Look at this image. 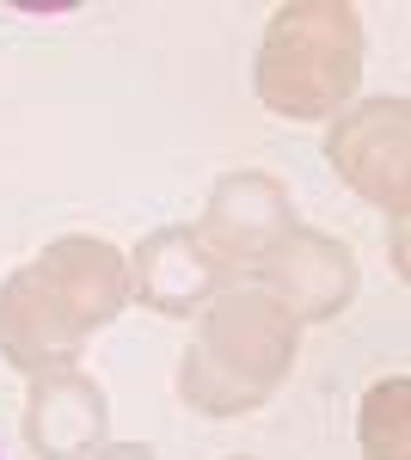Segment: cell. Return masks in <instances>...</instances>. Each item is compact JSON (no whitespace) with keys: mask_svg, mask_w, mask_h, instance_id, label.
Wrapping results in <instances>:
<instances>
[{"mask_svg":"<svg viewBox=\"0 0 411 460\" xmlns=\"http://www.w3.org/2000/svg\"><path fill=\"white\" fill-rule=\"evenodd\" d=\"M37 277L56 288L74 307V319L86 332H104L111 319L130 307V258L111 246V240H93V234H62L31 258Z\"/></svg>","mask_w":411,"mask_h":460,"instance_id":"9","label":"cell"},{"mask_svg":"<svg viewBox=\"0 0 411 460\" xmlns=\"http://www.w3.org/2000/svg\"><path fill=\"white\" fill-rule=\"evenodd\" d=\"M86 325L74 319V307L56 288L37 277V264H19L6 283H0V356L19 368V375H56L74 368L86 350Z\"/></svg>","mask_w":411,"mask_h":460,"instance_id":"6","label":"cell"},{"mask_svg":"<svg viewBox=\"0 0 411 460\" xmlns=\"http://www.w3.org/2000/svg\"><path fill=\"white\" fill-rule=\"evenodd\" d=\"M356 442H362V460H411V381L406 375H387V381H375L362 393Z\"/></svg>","mask_w":411,"mask_h":460,"instance_id":"10","label":"cell"},{"mask_svg":"<svg viewBox=\"0 0 411 460\" xmlns=\"http://www.w3.org/2000/svg\"><path fill=\"white\" fill-rule=\"evenodd\" d=\"M295 356L301 325L264 288H221L178 356V399L197 418H252L295 375Z\"/></svg>","mask_w":411,"mask_h":460,"instance_id":"1","label":"cell"},{"mask_svg":"<svg viewBox=\"0 0 411 460\" xmlns=\"http://www.w3.org/2000/svg\"><path fill=\"white\" fill-rule=\"evenodd\" d=\"M228 460H258V455H228Z\"/></svg>","mask_w":411,"mask_h":460,"instance_id":"12","label":"cell"},{"mask_svg":"<svg viewBox=\"0 0 411 460\" xmlns=\"http://www.w3.org/2000/svg\"><path fill=\"white\" fill-rule=\"evenodd\" d=\"M289 227H295L289 184L276 172L240 166V172L215 178V190H209V203H203V221H197V246L221 270H234V264H258Z\"/></svg>","mask_w":411,"mask_h":460,"instance_id":"5","label":"cell"},{"mask_svg":"<svg viewBox=\"0 0 411 460\" xmlns=\"http://www.w3.org/2000/svg\"><path fill=\"white\" fill-rule=\"evenodd\" d=\"M25 442L37 460H86L111 442V399L86 368L37 375L25 393Z\"/></svg>","mask_w":411,"mask_h":460,"instance_id":"7","label":"cell"},{"mask_svg":"<svg viewBox=\"0 0 411 460\" xmlns=\"http://www.w3.org/2000/svg\"><path fill=\"white\" fill-rule=\"evenodd\" d=\"M86 460H160L147 442H104V448H93Z\"/></svg>","mask_w":411,"mask_h":460,"instance_id":"11","label":"cell"},{"mask_svg":"<svg viewBox=\"0 0 411 460\" xmlns=\"http://www.w3.org/2000/svg\"><path fill=\"white\" fill-rule=\"evenodd\" d=\"M221 283H228V270L197 246L191 227H154L130 252V301H141L147 314L191 319L221 295Z\"/></svg>","mask_w":411,"mask_h":460,"instance_id":"8","label":"cell"},{"mask_svg":"<svg viewBox=\"0 0 411 460\" xmlns=\"http://www.w3.org/2000/svg\"><path fill=\"white\" fill-rule=\"evenodd\" d=\"M326 160L393 227L411 215V105L406 99H362V105L338 111L332 129H326Z\"/></svg>","mask_w":411,"mask_h":460,"instance_id":"3","label":"cell"},{"mask_svg":"<svg viewBox=\"0 0 411 460\" xmlns=\"http://www.w3.org/2000/svg\"><path fill=\"white\" fill-rule=\"evenodd\" d=\"M362 13L350 0H282L264 25L252 93L271 117L332 123L362 80Z\"/></svg>","mask_w":411,"mask_h":460,"instance_id":"2","label":"cell"},{"mask_svg":"<svg viewBox=\"0 0 411 460\" xmlns=\"http://www.w3.org/2000/svg\"><path fill=\"white\" fill-rule=\"evenodd\" d=\"M252 270H258V288L295 325H332L338 314H350V301L362 288V264H356L350 240L326 234V227H301V221Z\"/></svg>","mask_w":411,"mask_h":460,"instance_id":"4","label":"cell"}]
</instances>
